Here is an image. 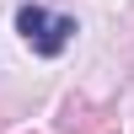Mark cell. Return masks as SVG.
<instances>
[{
    "label": "cell",
    "instance_id": "1",
    "mask_svg": "<svg viewBox=\"0 0 134 134\" xmlns=\"http://www.w3.org/2000/svg\"><path fill=\"white\" fill-rule=\"evenodd\" d=\"M16 32L27 38L32 54H43V59H54V54H64V43L75 38V16H48L43 5H21L16 11Z\"/></svg>",
    "mask_w": 134,
    "mask_h": 134
}]
</instances>
